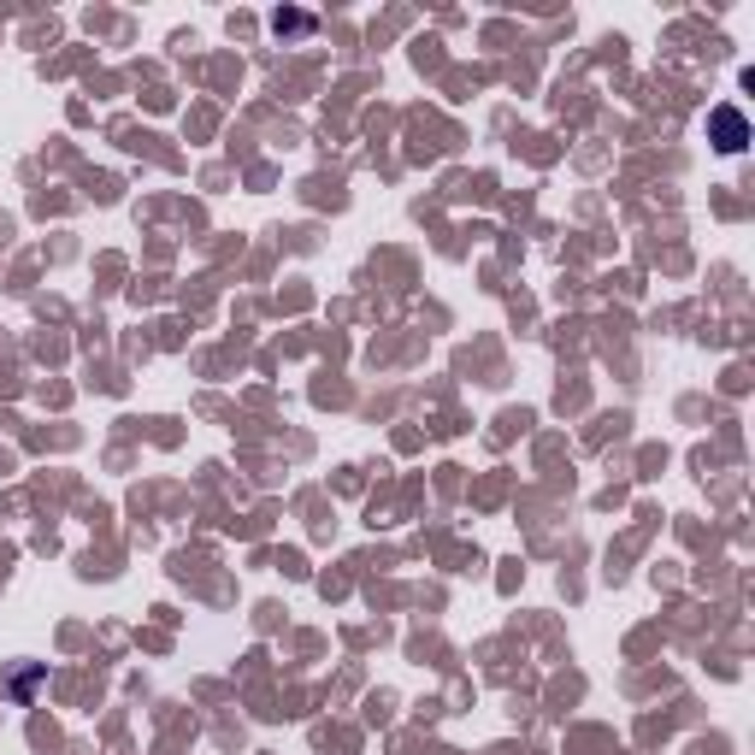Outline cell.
<instances>
[{
	"label": "cell",
	"mask_w": 755,
	"mask_h": 755,
	"mask_svg": "<svg viewBox=\"0 0 755 755\" xmlns=\"http://www.w3.org/2000/svg\"><path fill=\"white\" fill-rule=\"evenodd\" d=\"M744 142H749L744 112H737V107H720V112H714V147H726V154H737Z\"/></svg>",
	"instance_id": "6da1fadb"
}]
</instances>
